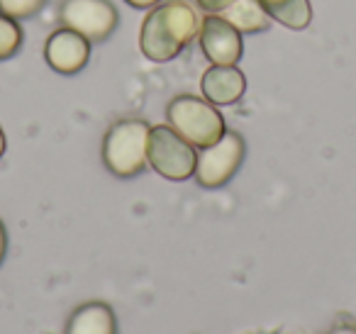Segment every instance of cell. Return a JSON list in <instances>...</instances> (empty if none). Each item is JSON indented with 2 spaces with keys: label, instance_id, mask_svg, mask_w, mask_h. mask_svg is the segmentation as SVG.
Instances as JSON below:
<instances>
[{
  "label": "cell",
  "instance_id": "7",
  "mask_svg": "<svg viewBox=\"0 0 356 334\" xmlns=\"http://www.w3.org/2000/svg\"><path fill=\"white\" fill-rule=\"evenodd\" d=\"M198 42L205 59L215 66H237V61L242 59V51H244L242 32L220 15L203 17Z\"/></svg>",
  "mask_w": 356,
  "mask_h": 334
},
{
  "label": "cell",
  "instance_id": "13",
  "mask_svg": "<svg viewBox=\"0 0 356 334\" xmlns=\"http://www.w3.org/2000/svg\"><path fill=\"white\" fill-rule=\"evenodd\" d=\"M22 40H25V35H22V27L17 25V20L0 13V61L15 56L22 47Z\"/></svg>",
  "mask_w": 356,
  "mask_h": 334
},
{
  "label": "cell",
  "instance_id": "10",
  "mask_svg": "<svg viewBox=\"0 0 356 334\" xmlns=\"http://www.w3.org/2000/svg\"><path fill=\"white\" fill-rule=\"evenodd\" d=\"M64 334H118V317L108 303L88 300L71 312Z\"/></svg>",
  "mask_w": 356,
  "mask_h": 334
},
{
  "label": "cell",
  "instance_id": "5",
  "mask_svg": "<svg viewBox=\"0 0 356 334\" xmlns=\"http://www.w3.org/2000/svg\"><path fill=\"white\" fill-rule=\"evenodd\" d=\"M244 154H247L244 137L234 129H227L218 142L198 152L193 173L195 183L205 191H218V188L227 186L242 166Z\"/></svg>",
  "mask_w": 356,
  "mask_h": 334
},
{
  "label": "cell",
  "instance_id": "17",
  "mask_svg": "<svg viewBox=\"0 0 356 334\" xmlns=\"http://www.w3.org/2000/svg\"><path fill=\"white\" fill-rule=\"evenodd\" d=\"M6 254H8V232H6V225H3V220H0V264H3Z\"/></svg>",
  "mask_w": 356,
  "mask_h": 334
},
{
  "label": "cell",
  "instance_id": "11",
  "mask_svg": "<svg viewBox=\"0 0 356 334\" xmlns=\"http://www.w3.org/2000/svg\"><path fill=\"white\" fill-rule=\"evenodd\" d=\"M220 17L237 27L242 35H257V32H266L271 27V17L266 15L259 0H234L227 10L220 13Z\"/></svg>",
  "mask_w": 356,
  "mask_h": 334
},
{
  "label": "cell",
  "instance_id": "12",
  "mask_svg": "<svg viewBox=\"0 0 356 334\" xmlns=\"http://www.w3.org/2000/svg\"><path fill=\"white\" fill-rule=\"evenodd\" d=\"M271 20L288 30H305L312 22L310 0H259Z\"/></svg>",
  "mask_w": 356,
  "mask_h": 334
},
{
  "label": "cell",
  "instance_id": "19",
  "mask_svg": "<svg viewBox=\"0 0 356 334\" xmlns=\"http://www.w3.org/2000/svg\"><path fill=\"white\" fill-rule=\"evenodd\" d=\"M6 149H8V139H6V132H3V127H0V159H3Z\"/></svg>",
  "mask_w": 356,
  "mask_h": 334
},
{
  "label": "cell",
  "instance_id": "4",
  "mask_svg": "<svg viewBox=\"0 0 356 334\" xmlns=\"http://www.w3.org/2000/svg\"><path fill=\"white\" fill-rule=\"evenodd\" d=\"M198 152L186 142L171 125H154L149 129L147 166H152L166 181H188L195 173Z\"/></svg>",
  "mask_w": 356,
  "mask_h": 334
},
{
  "label": "cell",
  "instance_id": "15",
  "mask_svg": "<svg viewBox=\"0 0 356 334\" xmlns=\"http://www.w3.org/2000/svg\"><path fill=\"white\" fill-rule=\"evenodd\" d=\"M195 3H198L200 10L208 13V15H220V13L232 6L234 0H195Z\"/></svg>",
  "mask_w": 356,
  "mask_h": 334
},
{
  "label": "cell",
  "instance_id": "1",
  "mask_svg": "<svg viewBox=\"0 0 356 334\" xmlns=\"http://www.w3.org/2000/svg\"><path fill=\"white\" fill-rule=\"evenodd\" d=\"M200 22L203 17L188 0H166L144 15L139 27V49L149 61L166 64L198 37Z\"/></svg>",
  "mask_w": 356,
  "mask_h": 334
},
{
  "label": "cell",
  "instance_id": "2",
  "mask_svg": "<svg viewBox=\"0 0 356 334\" xmlns=\"http://www.w3.org/2000/svg\"><path fill=\"white\" fill-rule=\"evenodd\" d=\"M152 125L139 118L118 120L108 127L103 137V164L113 176L134 178L147 166V144Z\"/></svg>",
  "mask_w": 356,
  "mask_h": 334
},
{
  "label": "cell",
  "instance_id": "3",
  "mask_svg": "<svg viewBox=\"0 0 356 334\" xmlns=\"http://www.w3.org/2000/svg\"><path fill=\"white\" fill-rule=\"evenodd\" d=\"M166 120L186 142H191L195 149H205L215 144L225 132V118L210 100L198 95H176L171 98L166 108Z\"/></svg>",
  "mask_w": 356,
  "mask_h": 334
},
{
  "label": "cell",
  "instance_id": "18",
  "mask_svg": "<svg viewBox=\"0 0 356 334\" xmlns=\"http://www.w3.org/2000/svg\"><path fill=\"white\" fill-rule=\"evenodd\" d=\"M330 334H356V322H341Z\"/></svg>",
  "mask_w": 356,
  "mask_h": 334
},
{
  "label": "cell",
  "instance_id": "6",
  "mask_svg": "<svg viewBox=\"0 0 356 334\" xmlns=\"http://www.w3.org/2000/svg\"><path fill=\"white\" fill-rule=\"evenodd\" d=\"M59 20L64 27L83 35L93 45L105 42L113 35L120 15L110 0H61Z\"/></svg>",
  "mask_w": 356,
  "mask_h": 334
},
{
  "label": "cell",
  "instance_id": "8",
  "mask_svg": "<svg viewBox=\"0 0 356 334\" xmlns=\"http://www.w3.org/2000/svg\"><path fill=\"white\" fill-rule=\"evenodd\" d=\"M44 59L56 74H79L90 59V42L83 35L61 25L44 42Z\"/></svg>",
  "mask_w": 356,
  "mask_h": 334
},
{
  "label": "cell",
  "instance_id": "9",
  "mask_svg": "<svg viewBox=\"0 0 356 334\" xmlns=\"http://www.w3.org/2000/svg\"><path fill=\"white\" fill-rule=\"evenodd\" d=\"M244 90H247V79L237 66H215L210 64V69L200 79V93L205 100H210L213 105H234L237 100H242Z\"/></svg>",
  "mask_w": 356,
  "mask_h": 334
},
{
  "label": "cell",
  "instance_id": "16",
  "mask_svg": "<svg viewBox=\"0 0 356 334\" xmlns=\"http://www.w3.org/2000/svg\"><path fill=\"white\" fill-rule=\"evenodd\" d=\"M124 3H127V6H132V8H137V10H144V8H149V10H152V8H156L159 3H161V0H124Z\"/></svg>",
  "mask_w": 356,
  "mask_h": 334
},
{
  "label": "cell",
  "instance_id": "14",
  "mask_svg": "<svg viewBox=\"0 0 356 334\" xmlns=\"http://www.w3.org/2000/svg\"><path fill=\"white\" fill-rule=\"evenodd\" d=\"M44 6L47 0H0V13L20 22L35 17Z\"/></svg>",
  "mask_w": 356,
  "mask_h": 334
}]
</instances>
